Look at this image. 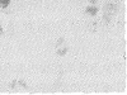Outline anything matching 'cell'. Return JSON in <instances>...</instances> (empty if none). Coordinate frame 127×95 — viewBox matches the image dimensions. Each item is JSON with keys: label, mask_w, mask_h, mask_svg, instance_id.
Segmentation results:
<instances>
[{"label": "cell", "mask_w": 127, "mask_h": 95, "mask_svg": "<svg viewBox=\"0 0 127 95\" xmlns=\"http://www.w3.org/2000/svg\"><path fill=\"white\" fill-rule=\"evenodd\" d=\"M85 12H87V14H89V15H95L98 13V8H95V6H88L87 9H85Z\"/></svg>", "instance_id": "cell-1"}, {"label": "cell", "mask_w": 127, "mask_h": 95, "mask_svg": "<svg viewBox=\"0 0 127 95\" xmlns=\"http://www.w3.org/2000/svg\"><path fill=\"white\" fill-rule=\"evenodd\" d=\"M10 3V0H0V8H6Z\"/></svg>", "instance_id": "cell-2"}, {"label": "cell", "mask_w": 127, "mask_h": 95, "mask_svg": "<svg viewBox=\"0 0 127 95\" xmlns=\"http://www.w3.org/2000/svg\"><path fill=\"white\" fill-rule=\"evenodd\" d=\"M1 32H3V29H1V27H0V33H1Z\"/></svg>", "instance_id": "cell-3"}, {"label": "cell", "mask_w": 127, "mask_h": 95, "mask_svg": "<svg viewBox=\"0 0 127 95\" xmlns=\"http://www.w3.org/2000/svg\"><path fill=\"white\" fill-rule=\"evenodd\" d=\"M95 1H97V0H92V3H95Z\"/></svg>", "instance_id": "cell-4"}]
</instances>
